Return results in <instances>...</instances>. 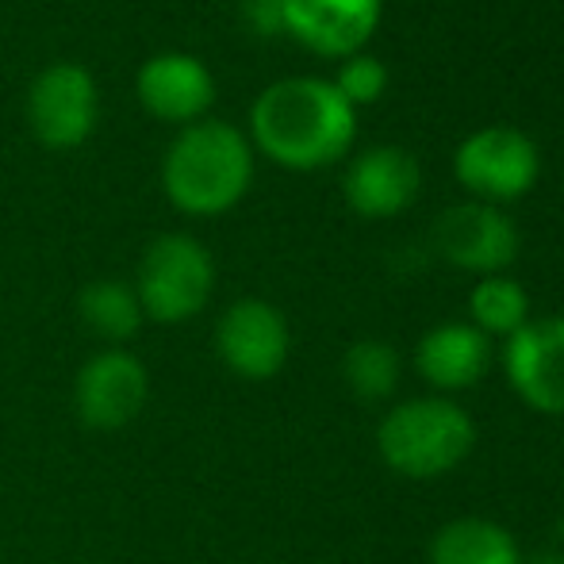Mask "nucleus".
<instances>
[{
  "label": "nucleus",
  "mask_w": 564,
  "mask_h": 564,
  "mask_svg": "<svg viewBox=\"0 0 564 564\" xmlns=\"http://www.w3.org/2000/svg\"><path fill=\"white\" fill-rule=\"evenodd\" d=\"M250 139L284 170H327L354 147L357 112L323 77H284L253 100Z\"/></svg>",
  "instance_id": "obj_1"
},
{
  "label": "nucleus",
  "mask_w": 564,
  "mask_h": 564,
  "mask_svg": "<svg viewBox=\"0 0 564 564\" xmlns=\"http://www.w3.org/2000/svg\"><path fill=\"white\" fill-rule=\"evenodd\" d=\"M330 85H335L341 93V100L357 112V108H365V105H377L388 93V66L365 51L349 54V58H341L338 77Z\"/></svg>",
  "instance_id": "obj_19"
},
{
  "label": "nucleus",
  "mask_w": 564,
  "mask_h": 564,
  "mask_svg": "<svg viewBox=\"0 0 564 564\" xmlns=\"http://www.w3.org/2000/svg\"><path fill=\"white\" fill-rule=\"evenodd\" d=\"M253 185V147L224 119L181 127L162 162V188L185 216L212 219L238 208Z\"/></svg>",
  "instance_id": "obj_2"
},
{
  "label": "nucleus",
  "mask_w": 564,
  "mask_h": 564,
  "mask_svg": "<svg viewBox=\"0 0 564 564\" xmlns=\"http://www.w3.org/2000/svg\"><path fill=\"white\" fill-rule=\"evenodd\" d=\"M415 369L434 395L476 388L491 369V338L473 323H438L415 346Z\"/></svg>",
  "instance_id": "obj_14"
},
{
  "label": "nucleus",
  "mask_w": 564,
  "mask_h": 564,
  "mask_svg": "<svg viewBox=\"0 0 564 564\" xmlns=\"http://www.w3.org/2000/svg\"><path fill=\"white\" fill-rule=\"evenodd\" d=\"M403 365L388 341L380 338H361L341 354V384L349 388V395L365 403L392 400L400 388Z\"/></svg>",
  "instance_id": "obj_18"
},
{
  "label": "nucleus",
  "mask_w": 564,
  "mask_h": 564,
  "mask_svg": "<svg viewBox=\"0 0 564 564\" xmlns=\"http://www.w3.org/2000/svg\"><path fill=\"white\" fill-rule=\"evenodd\" d=\"M503 377L534 415L564 419V315L530 319L503 341Z\"/></svg>",
  "instance_id": "obj_9"
},
{
  "label": "nucleus",
  "mask_w": 564,
  "mask_h": 564,
  "mask_svg": "<svg viewBox=\"0 0 564 564\" xmlns=\"http://www.w3.org/2000/svg\"><path fill=\"white\" fill-rule=\"evenodd\" d=\"M216 357L238 380L265 384L281 377L292 357V327L284 312L269 300L242 296L224 307L216 323Z\"/></svg>",
  "instance_id": "obj_7"
},
{
  "label": "nucleus",
  "mask_w": 564,
  "mask_h": 564,
  "mask_svg": "<svg viewBox=\"0 0 564 564\" xmlns=\"http://www.w3.org/2000/svg\"><path fill=\"white\" fill-rule=\"evenodd\" d=\"M238 12H242V23L250 35L258 39L284 35V0H242Z\"/></svg>",
  "instance_id": "obj_20"
},
{
  "label": "nucleus",
  "mask_w": 564,
  "mask_h": 564,
  "mask_svg": "<svg viewBox=\"0 0 564 564\" xmlns=\"http://www.w3.org/2000/svg\"><path fill=\"white\" fill-rule=\"evenodd\" d=\"M431 564H522V545L503 522L480 519V514H460L446 527L434 530Z\"/></svg>",
  "instance_id": "obj_15"
},
{
  "label": "nucleus",
  "mask_w": 564,
  "mask_h": 564,
  "mask_svg": "<svg viewBox=\"0 0 564 564\" xmlns=\"http://www.w3.org/2000/svg\"><path fill=\"white\" fill-rule=\"evenodd\" d=\"M139 105L162 123L193 127L216 105V77L200 58L181 51H165L142 62L134 77Z\"/></svg>",
  "instance_id": "obj_12"
},
{
  "label": "nucleus",
  "mask_w": 564,
  "mask_h": 564,
  "mask_svg": "<svg viewBox=\"0 0 564 564\" xmlns=\"http://www.w3.org/2000/svg\"><path fill=\"white\" fill-rule=\"evenodd\" d=\"M100 97L97 82L85 66L54 62L31 82L28 89V123L31 134L46 150H74L97 127Z\"/></svg>",
  "instance_id": "obj_8"
},
{
  "label": "nucleus",
  "mask_w": 564,
  "mask_h": 564,
  "mask_svg": "<svg viewBox=\"0 0 564 564\" xmlns=\"http://www.w3.org/2000/svg\"><path fill=\"white\" fill-rule=\"evenodd\" d=\"M519 227L496 204L465 200L434 219V250L460 273H503L519 258Z\"/></svg>",
  "instance_id": "obj_10"
},
{
  "label": "nucleus",
  "mask_w": 564,
  "mask_h": 564,
  "mask_svg": "<svg viewBox=\"0 0 564 564\" xmlns=\"http://www.w3.org/2000/svg\"><path fill=\"white\" fill-rule=\"evenodd\" d=\"M77 315H82L85 330L108 341V346H127L147 323L139 296H134V284L116 281V276L85 284L82 296H77Z\"/></svg>",
  "instance_id": "obj_16"
},
{
  "label": "nucleus",
  "mask_w": 564,
  "mask_h": 564,
  "mask_svg": "<svg viewBox=\"0 0 564 564\" xmlns=\"http://www.w3.org/2000/svg\"><path fill=\"white\" fill-rule=\"evenodd\" d=\"M150 403V369L127 346H105L77 369L74 411L97 434L127 431Z\"/></svg>",
  "instance_id": "obj_6"
},
{
  "label": "nucleus",
  "mask_w": 564,
  "mask_h": 564,
  "mask_svg": "<svg viewBox=\"0 0 564 564\" xmlns=\"http://www.w3.org/2000/svg\"><path fill=\"white\" fill-rule=\"evenodd\" d=\"M384 0H284V35L304 43L319 58L361 54L377 35Z\"/></svg>",
  "instance_id": "obj_11"
},
{
  "label": "nucleus",
  "mask_w": 564,
  "mask_h": 564,
  "mask_svg": "<svg viewBox=\"0 0 564 564\" xmlns=\"http://www.w3.org/2000/svg\"><path fill=\"white\" fill-rule=\"evenodd\" d=\"M453 173L460 188L480 204H511L522 200L542 177V150L519 127H480L465 134L453 154Z\"/></svg>",
  "instance_id": "obj_5"
},
{
  "label": "nucleus",
  "mask_w": 564,
  "mask_h": 564,
  "mask_svg": "<svg viewBox=\"0 0 564 564\" xmlns=\"http://www.w3.org/2000/svg\"><path fill=\"white\" fill-rule=\"evenodd\" d=\"M476 449V423L449 395H415L384 411L377 423V453L403 480H438Z\"/></svg>",
  "instance_id": "obj_3"
},
{
  "label": "nucleus",
  "mask_w": 564,
  "mask_h": 564,
  "mask_svg": "<svg viewBox=\"0 0 564 564\" xmlns=\"http://www.w3.org/2000/svg\"><path fill=\"white\" fill-rule=\"evenodd\" d=\"M134 296L142 304L147 323L158 327H181L196 319L212 304L216 292V261L208 246L193 235H158L142 250L139 273H134Z\"/></svg>",
  "instance_id": "obj_4"
},
{
  "label": "nucleus",
  "mask_w": 564,
  "mask_h": 564,
  "mask_svg": "<svg viewBox=\"0 0 564 564\" xmlns=\"http://www.w3.org/2000/svg\"><path fill=\"white\" fill-rule=\"evenodd\" d=\"M468 323L488 338H511L530 323V296L514 276H480L468 292Z\"/></svg>",
  "instance_id": "obj_17"
},
{
  "label": "nucleus",
  "mask_w": 564,
  "mask_h": 564,
  "mask_svg": "<svg viewBox=\"0 0 564 564\" xmlns=\"http://www.w3.org/2000/svg\"><path fill=\"white\" fill-rule=\"evenodd\" d=\"M423 170L403 147H369L349 162L341 196L361 219H395L415 204Z\"/></svg>",
  "instance_id": "obj_13"
}]
</instances>
